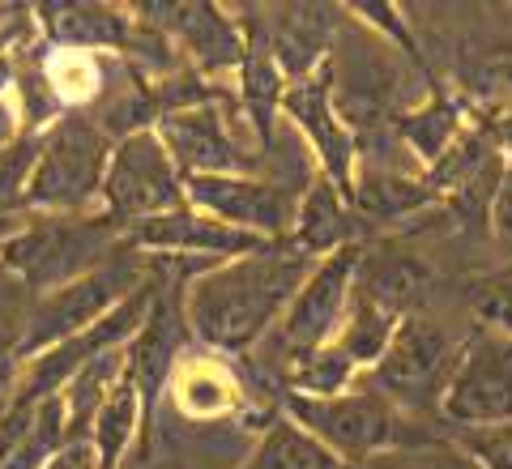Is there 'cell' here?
<instances>
[{
    "mask_svg": "<svg viewBox=\"0 0 512 469\" xmlns=\"http://www.w3.org/2000/svg\"><path fill=\"white\" fill-rule=\"evenodd\" d=\"M316 261L295 244H261L244 256L192 273L180 295L184 329L210 354H252L265 346Z\"/></svg>",
    "mask_w": 512,
    "mask_h": 469,
    "instance_id": "cell-1",
    "label": "cell"
},
{
    "mask_svg": "<svg viewBox=\"0 0 512 469\" xmlns=\"http://www.w3.org/2000/svg\"><path fill=\"white\" fill-rule=\"evenodd\" d=\"M124 248V231L103 209L94 214H26L0 252V273L26 295H47L107 265Z\"/></svg>",
    "mask_w": 512,
    "mask_h": 469,
    "instance_id": "cell-2",
    "label": "cell"
},
{
    "mask_svg": "<svg viewBox=\"0 0 512 469\" xmlns=\"http://www.w3.org/2000/svg\"><path fill=\"white\" fill-rule=\"evenodd\" d=\"M111 141L90 111H64L39 133L26 184V214H94L111 158Z\"/></svg>",
    "mask_w": 512,
    "mask_h": 469,
    "instance_id": "cell-3",
    "label": "cell"
},
{
    "mask_svg": "<svg viewBox=\"0 0 512 469\" xmlns=\"http://www.w3.org/2000/svg\"><path fill=\"white\" fill-rule=\"evenodd\" d=\"M150 278H154V273H150V256H141V252H133L124 244L107 265L86 273V278L64 282L56 290H47V295H35V299H30V307H26L18 350H13L18 367L26 359H35V354H43V350L69 342V337L86 333L90 325H99L111 307L124 303L137 286H146Z\"/></svg>",
    "mask_w": 512,
    "mask_h": 469,
    "instance_id": "cell-4",
    "label": "cell"
},
{
    "mask_svg": "<svg viewBox=\"0 0 512 469\" xmlns=\"http://www.w3.org/2000/svg\"><path fill=\"white\" fill-rule=\"evenodd\" d=\"M282 414L291 423H299L316 444H325L333 457H342L355 469L402 444V410L384 393L367 388L363 380L333 397L282 393Z\"/></svg>",
    "mask_w": 512,
    "mask_h": 469,
    "instance_id": "cell-5",
    "label": "cell"
},
{
    "mask_svg": "<svg viewBox=\"0 0 512 469\" xmlns=\"http://www.w3.org/2000/svg\"><path fill=\"white\" fill-rule=\"evenodd\" d=\"M180 205H184V171L175 167V158L167 154V145L158 141L154 128L128 133L111 145L99 209L120 231Z\"/></svg>",
    "mask_w": 512,
    "mask_h": 469,
    "instance_id": "cell-6",
    "label": "cell"
},
{
    "mask_svg": "<svg viewBox=\"0 0 512 469\" xmlns=\"http://www.w3.org/2000/svg\"><path fill=\"white\" fill-rule=\"evenodd\" d=\"M359 261H363V248L346 244L338 252L320 256V261L308 269V278L299 282L295 299L286 303V312L274 325V333L265 337V342H274V350H278V371L291 359H299V354L320 350L338 337L342 320H346V307H350V295H355Z\"/></svg>",
    "mask_w": 512,
    "mask_h": 469,
    "instance_id": "cell-7",
    "label": "cell"
},
{
    "mask_svg": "<svg viewBox=\"0 0 512 469\" xmlns=\"http://www.w3.org/2000/svg\"><path fill=\"white\" fill-rule=\"evenodd\" d=\"M436 410L453 427H495L512 423V337L495 329H474L457 346Z\"/></svg>",
    "mask_w": 512,
    "mask_h": 469,
    "instance_id": "cell-8",
    "label": "cell"
},
{
    "mask_svg": "<svg viewBox=\"0 0 512 469\" xmlns=\"http://www.w3.org/2000/svg\"><path fill=\"white\" fill-rule=\"evenodd\" d=\"M303 184L269 180V175H188L184 201L214 222L244 231L265 244H282L295 226Z\"/></svg>",
    "mask_w": 512,
    "mask_h": 469,
    "instance_id": "cell-9",
    "label": "cell"
},
{
    "mask_svg": "<svg viewBox=\"0 0 512 469\" xmlns=\"http://www.w3.org/2000/svg\"><path fill=\"white\" fill-rule=\"evenodd\" d=\"M457 359V342L423 316H402L393 342L384 346L380 363L367 371L363 384L393 401L397 410H423L440 401L448 367Z\"/></svg>",
    "mask_w": 512,
    "mask_h": 469,
    "instance_id": "cell-10",
    "label": "cell"
},
{
    "mask_svg": "<svg viewBox=\"0 0 512 469\" xmlns=\"http://www.w3.org/2000/svg\"><path fill=\"white\" fill-rule=\"evenodd\" d=\"M158 141L167 145L175 167L188 175H252L261 154L244 150V141L235 133V107L222 99H205L180 111H167L154 124Z\"/></svg>",
    "mask_w": 512,
    "mask_h": 469,
    "instance_id": "cell-11",
    "label": "cell"
},
{
    "mask_svg": "<svg viewBox=\"0 0 512 469\" xmlns=\"http://www.w3.org/2000/svg\"><path fill=\"white\" fill-rule=\"evenodd\" d=\"M278 111L308 141V150L316 158V175H325L329 184L350 192V180H355V167H359V141L350 133V124L342 120L338 99H333V64L325 60L303 82L286 86Z\"/></svg>",
    "mask_w": 512,
    "mask_h": 469,
    "instance_id": "cell-12",
    "label": "cell"
},
{
    "mask_svg": "<svg viewBox=\"0 0 512 469\" xmlns=\"http://www.w3.org/2000/svg\"><path fill=\"white\" fill-rule=\"evenodd\" d=\"M154 30L171 39L175 56L192 64V73H235L244 60V22L231 18L222 5H141L137 9Z\"/></svg>",
    "mask_w": 512,
    "mask_h": 469,
    "instance_id": "cell-13",
    "label": "cell"
},
{
    "mask_svg": "<svg viewBox=\"0 0 512 469\" xmlns=\"http://www.w3.org/2000/svg\"><path fill=\"white\" fill-rule=\"evenodd\" d=\"M124 244L141 256H158V261H167V256L171 261L175 256H188V261H201V265H218V261H231V256L261 248L265 239L231 231V226L214 222L210 214H201V209H192L184 201L180 209H167V214H158V218L128 226Z\"/></svg>",
    "mask_w": 512,
    "mask_h": 469,
    "instance_id": "cell-14",
    "label": "cell"
},
{
    "mask_svg": "<svg viewBox=\"0 0 512 469\" xmlns=\"http://www.w3.org/2000/svg\"><path fill=\"white\" fill-rule=\"evenodd\" d=\"M338 13L342 9H325V5H278L265 18H252L248 30L265 43V52L274 56L286 86H291L329 60Z\"/></svg>",
    "mask_w": 512,
    "mask_h": 469,
    "instance_id": "cell-15",
    "label": "cell"
},
{
    "mask_svg": "<svg viewBox=\"0 0 512 469\" xmlns=\"http://www.w3.org/2000/svg\"><path fill=\"white\" fill-rule=\"evenodd\" d=\"M35 26L47 47L124 56L137 30V13L124 5H103V0H47L35 5Z\"/></svg>",
    "mask_w": 512,
    "mask_h": 469,
    "instance_id": "cell-16",
    "label": "cell"
},
{
    "mask_svg": "<svg viewBox=\"0 0 512 469\" xmlns=\"http://www.w3.org/2000/svg\"><path fill=\"white\" fill-rule=\"evenodd\" d=\"M167 393L188 423H218V418L239 414L248 401L244 380L222 354H180V363L171 367Z\"/></svg>",
    "mask_w": 512,
    "mask_h": 469,
    "instance_id": "cell-17",
    "label": "cell"
},
{
    "mask_svg": "<svg viewBox=\"0 0 512 469\" xmlns=\"http://www.w3.org/2000/svg\"><path fill=\"white\" fill-rule=\"evenodd\" d=\"M350 214L367 218V222H402L410 214H423V209L440 205L436 192L423 184V175H406L397 167H384V163H359L355 167V180H350Z\"/></svg>",
    "mask_w": 512,
    "mask_h": 469,
    "instance_id": "cell-18",
    "label": "cell"
},
{
    "mask_svg": "<svg viewBox=\"0 0 512 469\" xmlns=\"http://www.w3.org/2000/svg\"><path fill=\"white\" fill-rule=\"evenodd\" d=\"M286 244H295L299 252H308L312 261L338 252L346 244H355V214L350 201L338 184H329L325 175H312L299 192V209H295V226L286 235Z\"/></svg>",
    "mask_w": 512,
    "mask_h": 469,
    "instance_id": "cell-19",
    "label": "cell"
},
{
    "mask_svg": "<svg viewBox=\"0 0 512 469\" xmlns=\"http://www.w3.org/2000/svg\"><path fill=\"white\" fill-rule=\"evenodd\" d=\"M474 124H478V116L461 103V94L436 90L427 103L406 111V116H397V133H402L406 150L419 158V167L427 171L431 163H440V158L453 150Z\"/></svg>",
    "mask_w": 512,
    "mask_h": 469,
    "instance_id": "cell-20",
    "label": "cell"
},
{
    "mask_svg": "<svg viewBox=\"0 0 512 469\" xmlns=\"http://www.w3.org/2000/svg\"><path fill=\"white\" fill-rule=\"evenodd\" d=\"M146 397H141L137 380L128 376V363L120 371V380L107 388L103 406L94 410V423H90V444L99 452V465L103 469H120L124 457L133 452V444L141 440V431H146Z\"/></svg>",
    "mask_w": 512,
    "mask_h": 469,
    "instance_id": "cell-21",
    "label": "cell"
},
{
    "mask_svg": "<svg viewBox=\"0 0 512 469\" xmlns=\"http://www.w3.org/2000/svg\"><path fill=\"white\" fill-rule=\"evenodd\" d=\"M402 316H406V312H397L393 303L376 299L372 290L359 286V278H355V295H350L346 320H342V329H338V337H333V342H338V346L350 354V363H355L363 376H367V371L380 363L384 346L393 342V333H397V325H402Z\"/></svg>",
    "mask_w": 512,
    "mask_h": 469,
    "instance_id": "cell-22",
    "label": "cell"
},
{
    "mask_svg": "<svg viewBox=\"0 0 512 469\" xmlns=\"http://www.w3.org/2000/svg\"><path fill=\"white\" fill-rule=\"evenodd\" d=\"M235 469H355V465L333 457V452L325 444H316L299 423H291L286 414H278V418H269V423L261 427L252 452Z\"/></svg>",
    "mask_w": 512,
    "mask_h": 469,
    "instance_id": "cell-23",
    "label": "cell"
},
{
    "mask_svg": "<svg viewBox=\"0 0 512 469\" xmlns=\"http://www.w3.org/2000/svg\"><path fill=\"white\" fill-rule=\"evenodd\" d=\"M278 376L286 384V393H295V397H333V393L355 388L363 380V371L350 363V354L338 342H329V346L308 350V354H299V359H291L278 371Z\"/></svg>",
    "mask_w": 512,
    "mask_h": 469,
    "instance_id": "cell-24",
    "label": "cell"
},
{
    "mask_svg": "<svg viewBox=\"0 0 512 469\" xmlns=\"http://www.w3.org/2000/svg\"><path fill=\"white\" fill-rule=\"evenodd\" d=\"M461 103L470 111H491L495 120L504 107H512V52H487L461 82Z\"/></svg>",
    "mask_w": 512,
    "mask_h": 469,
    "instance_id": "cell-25",
    "label": "cell"
},
{
    "mask_svg": "<svg viewBox=\"0 0 512 469\" xmlns=\"http://www.w3.org/2000/svg\"><path fill=\"white\" fill-rule=\"evenodd\" d=\"M39 154V133H22L13 145L0 150V218L26 214V184Z\"/></svg>",
    "mask_w": 512,
    "mask_h": 469,
    "instance_id": "cell-26",
    "label": "cell"
},
{
    "mask_svg": "<svg viewBox=\"0 0 512 469\" xmlns=\"http://www.w3.org/2000/svg\"><path fill=\"white\" fill-rule=\"evenodd\" d=\"M453 444L474 469H512V423L453 427Z\"/></svg>",
    "mask_w": 512,
    "mask_h": 469,
    "instance_id": "cell-27",
    "label": "cell"
},
{
    "mask_svg": "<svg viewBox=\"0 0 512 469\" xmlns=\"http://www.w3.org/2000/svg\"><path fill=\"white\" fill-rule=\"evenodd\" d=\"M346 13L355 22H363V26H372L376 35H384V39H393V47L402 56H410L414 64L423 69V52H419V39H414V30H410V22L402 18V9L397 5H384V0H359V5H346Z\"/></svg>",
    "mask_w": 512,
    "mask_h": 469,
    "instance_id": "cell-28",
    "label": "cell"
},
{
    "mask_svg": "<svg viewBox=\"0 0 512 469\" xmlns=\"http://www.w3.org/2000/svg\"><path fill=\"white\" fill-rule=\"evenodd\" d=\"M487 231L495 239H512V158H504L500 180H495V197L487 209Z\"/></svg>",
    "mask_w": 512,
    "mask_h": 469,
    "instance_id": "cell-29",
    "label": "cell"
},
{
    "mask_svg": "<svg viewBox=\"0 0 512 469\" xmlns=\"http://www.w3.org/2000/svg\"><path fill=\"white\" fill-rule=\"evenodd\" d=\"M478 312H483V325L487 329L512 337V278L495 282L487 295H483V303H478Z\"/></svg>",
    "mask_w": 512,
    "mask_h": 469,
    "instance_id": "cell-30",
    "label": "cell"
},
{
    "mask_svg": "<svg viewBox=\"0 0 512 469\" xmlns=\"http://www.w3.org/2000/svg\"><path fill=\"white\" fill-rule=\"evenodd\" d=\"M26 133L22 128V116H18V103L13 99H0V150H5V145H13Z\"/></svg>",
    "mask_w": 512,
    "mask_h": 469,
    "instance_id": "cell-31",
    "label": "cell"
},
{
    "mask_svg": "<svg viewBox=\"0 0 512 469\" xmlns=\"http://www.w3.org/2000/svg\"><path fill=\"white\" fill-rule=\"evenodd\" d=\"M487 128H491L495 145H500V154H504V158H512V107H504L495 120H487Z\"/></svg>",
    "mask_w": 512,
    "mask_h": 469,
    "instance_id": "cell-32",
    "label": "cell"
},
{
    "mask_svg": "<svg viewBox=\"0 0 512 469\" xmlns=\"http://www.w3.org/2000/svg\"><path fill=\"white\" fill-rule=\"evenodd\" d=\"M22 218H26V214H22ZM22 218H0V252H5V244H9V235H13V231H18V222H22Z\"/></svg>",
    "mask_w": 512,
    "mask_h": 469,
    "instance_id": "cell-33",
    "label": "cell"
},
{
    "mask_svg": "<svg viewBox=\"0 0 512 469\" xmlns=\"http://www.w3.org/2000/svg\"><path fill=\"white\" fill-rule=\"evenodd\" d=\"M5 397H9V393H0V410H5Z\"/></svg>",
    "mask_w": 512,
    "mask_h": 469,
    "instance_id": "cell-34",
    "label": "cell"
}]
</instances>
